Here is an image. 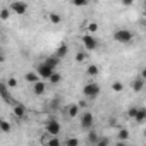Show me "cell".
I'll list each match as a JSON object with an SVG mask.
<instances>
[{
	"instance_id": "cell-10",
	"label": "cell",
	"mask_w": 146,
	"mask_h": 146,
	"mask_svg": "<svg viewBox=\"0 0 146 146\" xmlns=\"http://www.w3.org/2000/svg\"><path fill=\"white\" fill-rule=\"evenodd\" d=\"M26 81H28V83L36 84V83H38V81H41V79H40V76H38V72L35 70V72H28V74H26Z\"/></svg>"
},
{
	"instance_id": "cell-18",
	"label": "cell",
	"mask_w": 146,
	"mask_h": 146,
	"mask_svg": "<svg viewBox=\"0 0 146 146\" xmlns=\"http://www.w3.org/2000/svg\"><path fill=\"white\" fill-rule=\"evenodd\" d=\"M88 139H90V143H91V144H96V143L100 141V137H98V134H96L95 131H91V132H90V137H88Z\"/></svg>"
},
{
	"instance_id": "cell-4",
	"label": "cell",
	"mask_w": 146,
	"mask_h": 146,
	"mask_svg": "<svg viewBox=\"0 0 146 146\" xmlns=\"http://www.w3.org/2000/svg\"><path fill=\"white\" fill-rule=\"evenodd\" d=\"M45 131H46V134H48V136L57 137V136L60 134V124H58L57 120H48V122H46V125H45Z\"/></svg>"
},
{
	"instance_id": "cell-21",
	"label": "cell",
	"mask_w": 146,
	"mask_h": 146,
	"mask_svg": "<svg viewBox=\"0 0 146 146\" xmlns=\"http://www.w3.org/2000/svg\"><path fill=\"white\" fill-rule=\"evenodd\" d=\"M46 146H62V144H60V139L58 137H50V141H48Z\"/></svg>"
},
{
	"instance_id": "cell-2",
	"label": "cell",
	"mask_w": 146,
	"mask_h": 146,
	"mask_svg": "<svg viewBox=\"0 0 146 146\" xmlns=\"http://www.w3.org/2000/svg\"><path fill=\"white\" fill-rule=\"evenodd\" d=\"M36 72H38L40 79L43 81V79H50V78L55 74V69H53V67H50V65H48V64L43 60V62H41V64L36 67Z\"/></svg>"
},
{
	"instance_id": "cell-32",
	"label": "cell",
	"mask_w": 146,
	"mask_h": 146,
	"mask_svg": "<svg viewBox=\"0 0 146 146\" xmlns=\"http://www.w3.org/2000/svg\"><path fill=\"white\" fill-rule=\"evenodd\" d=\"M88 2H84V0H83V2H74V5H78V7H81V5H86Z\"/></svg>"
},
{
	"instance_id": "cell-22",
	"label": "cell",
	"mask_w": 146,
	"mask_h": 146,
	"mask_svg": "<svg viewBox=\"0 0 146 146\" xmlns=\"http://www.w3.org/2000/svg\"><path fill=\"white\" fill-rule=\"evenodd\" d=\"M88 74H90V76H96V74H98V67H96V65H90V67H88Z\"/></svg>"
},
{
	"instance_id": "cell-16",
	"label": "cell",
	"mask_w": 146,
	"mask_h": 146,
	"mask_svg": "<svg viewBox=\"0 0 146 146\" xmlns=\"http://www.w3.org/2000/svg\"><path fill=\"white\" fill-rule=\"evenodd\" d=\"M117 137H119V141H125V139H129V131H127V129H120L119 134H117Z\"/></svg>"
},
{
	"instance_id": "cell-23",
	"label": "cell",
	"mask_w": 146,
	"mask_h": 146,
	"mask_svg": "<svg viewBox=\"0 0 146 146\" xmlns=\"http://www.w3.org/2000/svg\"><path fill=\"white\" fill-rule=\"evenodd\" d=\"M50 21H52L53 24H58V23L62 21V17H60L58 14H50Z\"/></svg>"
},
{
	"instance_id": "cell-7",
	"label": "cell",
	"mask_w": 146,
	"mask_h": 146,
	"mask_svg": "<svg viewBox=\"0 0 146 146\" xmlns=\"http://www.w3.org/2000/svg\"><path fill=\"white\" fill-rule=\"evenodd\" d=\"M11 11H12L14 14H26L28 4H24V2H12V4H11Z\"/></svg>"
},
{
	"instance_id": "cell-20",
	"label": "cell",
	"mask_w": 146,
	"mask_h": 146,
	"mask_svg": "<svg viewBox=\"0 0 146 146\" xmlns=\"http://www.w3.org/2000/svg\"><path fill=\"white\" fill-rule=\"evenodd\" d=\"M95 146H110V139L108 137H100V141Z\"/></svg>"
},
{
	"instance_id": "cell-33",
	"label": "cell",
	"mask_w": 146,
	"mask_h": 146,
	"mask_svg": "<svg viewBox=\"0 0 146 146\" xmlns=\"http://www.w3.org/2000/svg\"><path fill=\"white\" fill-rule=\"evenodd\" d=\"M141 78L146 81V67H144V69H143V72H141Z\"/></svg>"
},
{
	"instance_id": "cell-5",
	"label": "cell",
	"mask_w": 146,
	"mask_h": 146,
	"mask_svg": "<svg viewBox=\"0 0 146 146\" xmlns=\"http://www.w3.org/2000/svg\"><path fill=\"white\" fill-rule=\"evenodd\" d=\"M83 46H84L88 52L96 50V46H98V40H96L93 35H84V36H83Z\"/></svg>"
},
{
	"instance_id": "cell-34",
	"label": "cell",
	"mask_w": 146,
	"mask_h": 146,
	"mask_svg": "<svg viewBox=\"0 0 146 146\" xmlns=\"http://www.w3.org/2000/svg\"><path fill=\"white\" fill-rule=\"evenodd\" d=\"M115 146H127V144H125V141H119V143H117Z\"/></svg>"
},
{
	"instance_id": "cell-24",
	"label": "cell",
	"mask_w": 146,
	"mask_h": 146,
	"mask_svg": "<svg viewBox=\"0 0 146 146\" xmlns=\"http://www.w3.org/2000/svg\"><path fill=\"white\" fill-rule=\"evenodd\" d=\"M0 90H2V96H4V100H5V102H9V91H7V86H5V84H2V88H0Z\"/></svg>"
},
{
	"instance_id": "cell-15",
	"label": "cell",
	"mask_w": 146,
	"mask_h": 146,
	"mask_svg": "<svg viewBox=\"0 0 146 146\" xmlns=\"http://www.w3.org/2000/svg\"><path fill=\"white\" fill-rule=\"evenodd\" d=\"M67 112H69V117H76L79 113V105H70L67 108Z\"/></svg>"
},
{
	"instance_id": "cell-30",
	"label": "cell",
	"mask_w": 146,
	"mask_h": 146,
	"mask_svg": "<svg viewBox=\"0 0 146 146\" xmlns=\"http://www.w3.org/2000/svg\"><path fill=\"white\" fill-rule=\"evenodd\" d=\"M9 86H14V88H16V86H17V81H16L14 78H12V79H9Z\"/></svg>"
},
{
	"instance_id": "cell-9",
	"label": "cell",
	"mask_w": 146,
	"mask_h": 146,
	"mask_svg": "<svg viewBox=\"0 0 146 146\" xmlns=\"http://www.w3.org/2000/svg\"><path fill=\"white\" fill-rule=\"evenodd\" d=\"M14 115L16 117H24L26 115V107L21 103H14Z\"/></svg>"
},
{
	"instance_id": "cell-17",
	"label": "cell",
	"mask_w": 146,
	"mask_h": 146,
	"mask_svg": "<svg viewBox=\"0 0 146 146\" xmlns=\"http://www.w3.org/2000/svg\"><path fill=\"white\" fill-rule=\"evenodd\" d=\"M112 90H113L115 93H120V91H124V84H122L120 81H115V83L112 84Z\"/></svg>"
},
{
	"instance_id": "cell-35",
	"label": "cell",
	"mask_w": 146,
	"mask_h": 146,
	"mask_svg": "<svg viewBox=\"0 0 146 146\" xmlns=\"http://www.w3.org/2000/svg\"><path fill=\"white\" fill-rule=\"evenodd\" d=\"M144 24H146V21H144Z\"/></svg>"
},
{
	"instance_id": "cell-13",
	"label": "cell",
	"mask_w": 146,
	"mask_h": 146,
	"mask_svg": "<svg viewBox=\"0 0 146 146\" xmlns=\"http://www.w3.org/2000/svg\"><path fill=\"white\" fill-rule=\"evenodd\" d=\"M143 88H144V79L143 78H137V79L132 81V90L134 91H141Z\"/></svg>"
},
{
	"instance_id": "cell-12",
	"label": "cell",
	"mask_w": 146,
	"mask_h": 146,
	"mask_svg": "<svg viewBox=\"0 0 146 146\" xmlns=\"http://www.w3.org/2000/svg\"><path fill=\"white\" fill-rule=\"evenodd\" d=\"M45 83L43 81H38L36 84H33V91H35V95H43L45 93Z\"/></svg>"
},
{
	"instance_id": "cell-25",
	"label": "cell",
	"mask_w": 146,
	"mask_h": 146,
	"mask_svg": "<svg viewBox=\"0 0 146 146\" xmlns=\"http://www.w3.org/2000/svg\"><path fill=\"white\" fill-rule=\"evenodd\" d=\"M0 127H2V132H9L11 131V124L7 120H2V125H0Z\"/></svg>"
},
{
	"instance_id": "cell-28",
	"label": "cell",
	"mask_w": 146,
	"mask_h": 146,
	"mask_svg": "<svg viewBox=\"0 0 146 146\" xmlns=\"http://www.w3.org/2000/svg\"><path fill=\"white\" fill-rule=\"evenodd\" d=\"M88 29H90L91 33H95V31L98 29V24H96V23H90V24H88Z\"/></svg>"
},
{
	"instance_id": "cell-11",
	"label": "cell",
	"mask_w": 146,
	"mask_h": 146,
	"mask_svg": "<svg viewBox=\"0 0 146 146\" xmlns=\"http://www.w3.org/2000/svg\"><path fill=\"white\" fill-rule=\"evenodd\" d=\"M67 53H69V48H67V45H60V46L55 50V53H53V55H55V57H58V58H62V57H65Z\"/></svg>"
},
{
	"instance_id": "cell-29",
	"label": "cell",
	"mask_w": 146,
	"mask_h": 146,
	"mask_svg": "<svg viewBox=\"0 0 146 146\" xmlns=\"http://www.w3.org/2000/svg\"><path fill=\"white\" fill-rule=\"evenodd\" d=\"M9 17V11L7 9H2V19H7Z\"/></svg>"
},
{
	"instance_id": "cell-6",
	"label": "cell",
	"mask_w": 146,
	"mask_h": 146,
	"mask_svg": "<svg viewBox=\"0 0 146 146\" xmlns=\"http://www.w3.org/2000/svg\"><path fill=\"white\" fill-rule=\"evenodd\" d=\"M95 124V117L91 112H83L81 115V129H91Z\"/></svg>"
},
{
	"instance_id": "cell-8",
	"label": "cell",
	"mask_w": 146,
	"mask_h": 146,
	"mask_svg": "<svg viewBox=\"0 0 146 146\" xmlns=\"http://www.w3.org/2000/svg\"><path fill=\"white\" fill-rule=\"evenodd\" d=\"M134 120L137 122V124H141V122H144L146 120V108H137V112H136V115H134Z\"/></svg>"
},
{
	"instance_id": "cell-31",
	"label": "cell",
	"mask_w": 146,
	"mask_h": 146,
	"mask_svg": "<svg viewBox=\"0 0 146 146\" xmlns=\"http://www.w3.org/2000/svg\"><path fill=\"white\" fill-rule=\"evenodd\" d=\"M136 112H137V108H131V110H129V115H131V117H134V115H136Z\"/></svg>"
},
{
	"instance_id": "cell-14",
	"label": "cell",
	"mask_w": 146,
	"mask_h": 146,
	"mask_svg": "<svg viewBox=\"0 0 146 146\" xmlns=\"http://www.w3.org/2000/svg\"><path fill=\"white\" fill-rule=\"evenodd\" d=\"M45 62L50 65V67H53V69H57V65H58V62H60V58L58 57H55V55H52V57H48V58H45Z\"/></svg>"
},
{
	"instance_id": "cell-27",
	"label": "cell",
	"mask_w": 146,
	"mask_h": 146,
	"mask_svg": "<svg viewBox=\"0 0 146 146\" xmlns=\"http://www.w3.org/2000/svg\"><path fill=\"white\" fill-rule=\"evenodd\" d=\"M84 58H86V53H84V52H78V53H76V60H78V62H83Z\"/></svg>"
},
{
	"instance_id": "cell-3",
	"label": "cell",
	"mask_w": 146,
	"mask_h": 146,
	"mask_svg": "<svg viewBox=\"0 0 146 146\" xmlns=\"http://www.w3.org/2000/svg\"><path fill=\"white\" fill-rule=\"evenodd\" d=\"M113 40L117 43H131L132 41V31H129L125 28H120L113 33Z\"/></svg>"
},
{
	"instance_id": "cell-1",
	"label": "cell",
	"mask_w": 146,
	"mask_h": 146,
	"mask_svg": "<svg viewBox=\"0 0 146 146\" xmlns=\"http://www.w3.org/2000/svg\"><path fill=\"white\" fill-rule=\"evenodd\" d=\"M100 86L96 84V83H93V81H90V83H86L84 86H83V95L86 96V98H90V100H93V98H96L98 95H100Z\"/></svg>"
},
{
	"instance_id": "cell-26",
	"label": "cell",
	"mask_w": 146,
	"mask_h": 146,
	"mask_svg": "<svg viewBox=\"0 0 146 146\" xmlns=\"http://www.w3.org/2000/svg\"><path fill=\"white\" fill-rule=\"evenodd\" d=\"M78 144H79V141H78L76 137H69V139H67V144H65V146H78Z\"/></svg>"
},
{
	"instance_id": "cell-19",
	"label": "cell",
	"mask_w": 146,
	"mask_h": 146,
	"mask_svg": "<svg viewBox=\"0 0 146 146\" xmlns=\"http://www.w3.org/2000/svg\"><path fill=\"white\" fill-rule=\"evenodd\" d=\"M60 79H62V76L58 74V72H55V74H53V76H52L48 81H50L52 84H58V83H60Z\"/></svg>"
}]
</instances>
